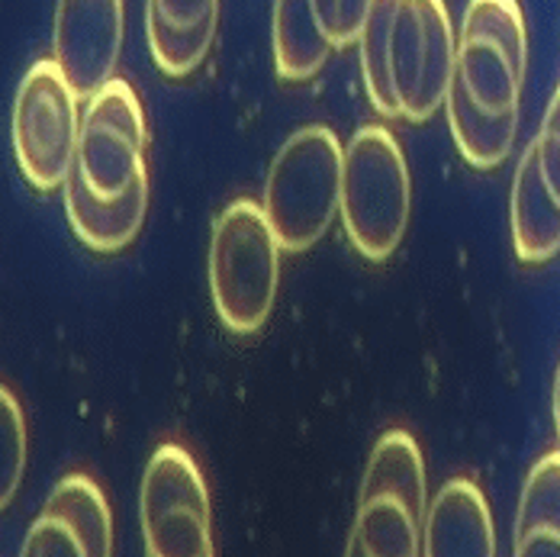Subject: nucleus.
Returning <instances> with one entry per match:
<instances>
[{
	"instance_id": "obj_1",
	"label": "nucleus",
	"mask_w": 560,
	"mask_h": 557,
	"mask_svg": "<svg viewBox=\"0 0 560 557\" xmlns=\"http://www.w3.org/2000/svg\"><path fill=\"white\" fill-rule=\"evenodd\" d=\"M429 480L419 442L390 429L371 448L345 557H422Z\"/></svg>"
},
{
	"instance_id": "obj_2",
	"label": "nucleus",
	"mask_w": 560,
	"mask_h": 557,
	"mask_svg": "<svg viewBox=\"0 0 560 557\" xmlns=\"http://www.w3.org/2000/svg\"><path fill=\"white\" fill-rule=\"evenodd\" d=\"M280 242L258 200H232L213 223L207 278L213 310L232 335H255L271 320L280 287Z\"/></svg>"
},
{
	"instance_id": "obj_3",
	"label": "nucleus",
	"mask_w": 560,
	"mask_h": 557,
	"mask_svg": "<svg viewBox=\"0 0 560 557\" xmlns=\"http://www.w3.org/2000/svg\"><path fill=\"white\" fill-rule=\"evenodd\" d=\"M412 177L387 126H361L345 146L338 217L361 258L381 265L406 239Z\"/></svg>"
},
{
	"instance_id": "obj_4",
	"label": "nucleus",
	"mask_w": 560,
	"mask_h": 557,
	"mask_svg": "<svg viewBox=\"0 0 560 557\" xmlns=\"http://www.w3.org/2000/svg\"><path fill=\"white\" fill-rule=\"evenodd\" d=\"M345 146L329 126H303L268 167L261 210L283 252L313 248L336 223Z\"/></svg>"
},
{
	"instance_id": "obj_5",
	"label": "nucleus",
	"mask_w": 560,
	"mask_h": 557,
	"mask_svg": "<svg viewBox=\"0 0 560 557\" xmlns=\"http://www.w3.org/2000/svg\"><path fill=\"white\" fill-rule=\"evenodd\" d=\"M525 68L528 33L518 0H470L445 101L483 116H518Z\"/></svg>"
},
{
	"instance_id": "obj_6",
	"label": "nucleus",
	"mask_w": 560,
	"mask_h": 557,
	"mask_svg": "<svg viewBox=\"0 0 560 557\" xmlns=\"http://www.w3.org/2000/svg\"><path fill=\"white\" fill-rule=\"evenodd\" d=\"M145 113L129 81L113 78L81 113L74 165L65 184H74L101 204H116L149 184Z\"/></svg>"
},
{
	"instance_id": "obj_7",
	"label": "nucleus",
	"mask_w": 560,
	"mask_h": 557,
	"mask_svg": "<svg viewBox=\"0 0 560 557\" xmlns=\"http://www.w3.org/2000/svg\"><path fill=\"white\" fill-rule=\"evenodd\" d=\"M145 557H217L207 480L184 445L155 448L139 487Z\"/></svg>"
},
{
	"instance_id": "obj_8",
	"label": "nucleus",
	"mask_w": 560,
	"mask_h": 557,
	"mask_svg": "<svg viewBox=\"0 0 560 557\" xmlns=\"http://www.w3.org/2000/svg\"><path fill=\"white\" fill-rule=\"evenodd\" d=\"M78 101L56 58H39L20 81L13 101V155L23 177L43 194L65 187L71 174L81 136Z\"/></svg>"
},
{
	"instance_id": "obj_9",
	"label": "nucleus",
	"mask_w": 560,
	"mask_h": 557,
	"mask_svg": "<svg viewBox=\"0 0 560 557\" xmlns=\"http://www.w3.org/2000/svg\"><path fill=\"white\" fill-rule=\"evenodd\" d=\"M457 36L445 0H399L390 33V88L396 116L425 123L445 107Z\"/></svg>"
},
{
	"instance_id": "obj_10",
	"label": "nucleus",
	"mask_w": 560,
	"mask_h": 557,
	"mask_svg": "<svg viewBox=\"0 0 560 557\" xmlns=\"http://www.w3.org/2000/svg\"><path fill=\"white\" fill-rule=\"evenodd\" d=\"M122 33V0H58L52 58L81 101H91L113 81Z\"/></svg>"
},
{
	"instance_id": "obj_11",
	"label": "nucleus",
	"mask_w": 560,
	"mask_h": 557,
	"mask_svg": "<svg viewBox=\"0 0 560 557\" xmlns=\"http://www.w3.org/2000/svg\"><path fill=\"white\" fill-rule=\"evenodd\" d=\"M422 557H497L490 502L474 480L454 477L429 502Z\"/></svg>"
},
{
	"instance_id": "obj_12",
	"label": "nucleus",
	"mask_w": 560,
	"mask_h": 557,
	"mask_svg": "<svg viewBox=\"0 0 560 557\" xmlns=\"http://www.w3.org/2000/svg\"><path fill=\"white\" fill-rule=\"evenodd\" d=\"M220 26V0H149L145 33L149 53L168 78L194 74L213 49Z\"/></svg>"
},
{
	"instance_id": "obj_13",
	"label": "nucleus",
	"mask_w": 560,
	"mask_h": 557,
	"mask_svg": "<svg viewBox=\"0 0 560 557\" xmlns=\"http://www.w3.org/2000/svg\"><path fill=\"white\" fill-rule=\"evenodd\" d=\"M509 225H512V248L518 262L545 265L560 252V200L541 177L535 146L525 149L512 177Z\"/></svg>"
},
{
	"instance_id": "obj_14",
	"label": "nucleus",
	"mask_w": 560,
	"mask_h": 557,
	"mask_svg": "<svg viewBox=\"0 0 560 557\" xmlns=\"http://www.w3.org/2000/svg\"><path fill=\"white\" fill-rule=\"evenodd\" d=\"M61 190H65V213H68L71 232L78 235L81 245L101 255L122 252L139 235L149 213V184L126 194L116 204H101L88 197L84 190H78L74 184H65Z\"/></svg>"
},
{
	"instance_id": "obj_15",
	"label": "nucleus",
	"mask_w": 560,
	"mask_h": 557,
	"mask_svg": "<svg viewBox=\"0 0 560 557\" xmlns=\"http://www.w3.org/2000/svg\"><path fill=\"white\" fill-rule=\"evenodd\" d=\"M271 49L280 81L300 84L316 78L336 46L323 33L313 0H275L271 16Z\"/></svg>"
},
{
	"instance_id": "obj_16",
	"label": "nucleus",
	"mask_w": 560,
	"mask_h": 557,
	"mask_svg": "<svg viewBox=\"0 0 560 557\" xmlns=\"http://www.w3.org/2000/svg\"><path fill=\"white\" fill-rule=\"evenodd\" d=\"M43 509L56 512L74 525L91 557H113V512L104 490L88 474L61 477Z\"/></svg>"
},
{
	"instance_id": "obj_17",
	"label": "nucleus",
	"mask_w": 560,
	"mask_h": 557,
	"mask_svg": "<svg viewBox=\"0 0 560 557\" xmlns=\"http://www.w3.org/2000/svg\"><path fill=\"white\" fill-rule=\"evenodd\" d=\"M396 7H399V0H371L364 30L358 36L364 91H368L374 111L381 113V116H387V119H399L390 88V33Z\"/></svg>"
},
{
	"instance_id": "obj_18",
	"label": "nucleus",
	"mask_w": 560,
	"mask_h": 557,
	"mask_svg": "<svg viewBox=\"0 0 560 557\" xmlns=\"http://www.w3.org/2000/svg\"><path fill=\"white\" fill-rule=\"evenodd\" d=\"M551 525L560 529V451L545 454L525 477L515 512V532Z\"/></svg>"
},
{
	"instance_id": "obj_19",
	"label": "nucleus",
	"mask_w": 560,
	"mask_h": 557,
	"mask_svg": "<svg viewBox=\"0 0 560 557\" xmlns=\"http://www.w3.org/2000/svg\"><path fill=\"white\" fill-rule=\"evenodd\" d=\"M26 471V419L16 396L0 384V512L13 502Z\"/></svg>"
},
{
	"instance_id": "obj_20",
	"label": "nucleus",
	"mask_w": 560,
	"mask_h": 557,
	"mask_svg": "<svg viewBox=\"0 0 560 557\" xmlns=\"http://www.w3.org/2000/svg\"><path fill=\"white\" fill-rule=\"evenodd\" d=\"M20 557H91V552L68 519L43 509L26 532Z\"/></svg>"
},
{
	"instance_id": "obj_21",
	"label": "nucleus",
	"mask_w": 560,
	"mask_h": 557,
	"mask_svg": "<svg viewBox=\"0 0 560 557\" xmlns=\"http://www.w3.org/2000/svg\"><path fill=\"white\" fill-rule=\"evenodd\" d=\"M313 7H316V16L323 23V33L329 36V43L336 49H348L358 43V36L364 30L371 0H313Z\"/></svg>"
},
{
	"instance_id": "obj_22",
	"label": "nucleus",
	"mask_w": 560,
	"mask_h": 557,
	"mask_svg": "<svg viewBox=\"0 0 560 557\" xmlns=\"http://www.w3.org/2000/svg\"><path fill=\"white\" fill-rule=\"evenodd\" d=\"M535 152H538V165H541V177L551 187V194L560 200V88L555 91L548 113L541 119V129L535 136Z\"/></svg>"
},
{
	"instance_id": "obj_23",
	"label": "nucleus",
	"mask_w": 560,
	"mask_h": 557,
	"mask_svg": "<svg viewBox=\"0 0 560 557\" xmlns=\"http://www.w3.org/2000/svg\"><path fill=\"white\" fill-rule=\"evenodd\" d=\"M512 557H560V529L541 525V529L515 532Z\"/></svg>"
},
{
	"instance_id": "obj_24",
	"label": "nucleus",
	"mask_w": 560,
	"mask_h": 557,
	"mask_svg": "<svg viewBox=\"0 0 560 557\" xmlns=\"http://www.w3.org/2000/svg\"><path fill=\"white\" fill-rule=\"evenodd\" d=\"M551 409H555V429H558V439H560V364H558V374H555V396H551Z\"/></svg>"
}]
</instances>
